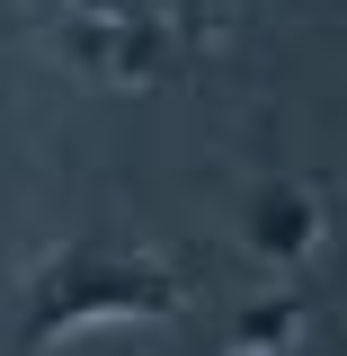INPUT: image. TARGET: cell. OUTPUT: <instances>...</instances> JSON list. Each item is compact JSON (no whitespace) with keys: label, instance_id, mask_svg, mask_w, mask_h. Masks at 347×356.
Returning <instances> with one entry per match:
<instances>
[{"label":"cell","instance_id":"obj_1","mask_svg":"<svg viewBox=\"0 0 347 356\" xmlns=\"http://www.w3.org/2000/svg\"><path fill=\"white\" fill-rule=\"evenodd\" d=\"M187 312V276L152 250L125 241H72L27 276V321H18V356H45L89 321H178Z\"/></svg>","mask_w":347,"mask_h":356},{"label":"cell","instance_id":"obj_2","mask_svg":"<svg viewBox=\"0 0 347 356\" xmlns=\"http://www.w3.org/2000/svg\"><path fill=\"white\" fill-rule=\"evenodd\" d=\"M54 44L81 63V72H98V81H161L178 63L170 27H161V9L152 18H107V9H81V18H63L54 27Z\"/></svg>","mask_w":347,"mask_h":356},{"label":"cell","instance_id":"obj_3","mask_svg":"<svg viewBox=\"0 0 347 356\" xmlns=\"http://www.w3.org/2000/svg\"><path fill=\"white\" fill-rule=\"evenodd\" d=\"M241 232H250V250H259V259L303 267L312 250H321V187H303V178H267V187H250Z\"/></svg>","mask_w":347,"mask_h":356},{"label":"cell","instance_id":"obj_4","mask_svg":"<svg viewBox=\"0 0 347 356\" xmlns=\"http://www.w3.org/2000/svg\"><path fill=\"white\" fill-rule=\"evenodd\" d=\"M223 356H294V339H285V330H232Z\"/></svg>","mask_w":347,"mask_h":356},{"label":"cell","instance_id":"obj_5","mask_svg":"<svg viewBox=\"0 0 347 356\" xmlns=\"http://www.w3.org/2000/svg\"><path fill=\"white\" fill-rule=\"evenodd\" d=\"M161 9H178V27H187V36H205V18H214V0H161Z\"/></svg>","mask_w":347,"mask_h":356}]
</instances>
